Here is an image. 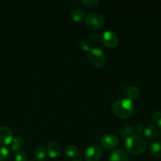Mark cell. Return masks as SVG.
Returning <instances> with one entry per match:
<instances>
[{
  "mask_svg": "<svg viewBox=\"0 0 161 161\" xmlns=\"http://www.w3.org/2000/svg\"><path fill=\"white\" fill-rule=\"evenodd\" d=\"M126 150L133 155L142 154L147 150L148 144L144 138L138 135H132L125 140Z\"/></svg>",
  "mask_w": 161,
  "mask_h": 161,
  "instance_id": "cell-1",
  "label": "cell"
},
{
  "mask_svg": "<svg viewBox=\"0 0 161 161\" xmlns=\"http://www.w3.org/2000/svg\"><path fill=\"white\" fill-rule=\"evenodd\" d=\"M28 160V156L23 151H20L16 153L14 161H27Z\"/></svg>",
  "mask_w": 161,
  "mask_h": 161,
  "instance_id": "cell-22",
  "label": "cell"
},
{
  "mask_svg": "<svg viewBox=\"0 0 161 161\" xmlns=\"http://www.w3.org/2000/svg\"><path fill=\"white\" fill-rule=\"evenodd\" d=\"M47 153L52 159L58 158L61 153V147L57 142H51L47 146Z\"/></svg>",
  "mask_w": 161,
  "mask_h": 161,
  "instance_id": "cell-10",
  "label": "cell"
},
{
  "mask_svg": "<svg viewBox=\"0 0 161 161\" xmlns=\"http://www.w3.org/2000/svg\"><path fill=\"white\" fill-rule=\"evenodd\" d=\"M85 25L91 31H97L102 28L105 22V19L102 14L92 13L88 14L84 19Z\"/></svg>",
  "mask_w": 161,
  "mask_h": 161,
  "instance_id": "cell-4",
  "label": "cell"
},
{
  "mask_svg": "<svg viewBox=\"0 0 161 161\" xmlns=\"http://www.w3.org/2000/svg\"><path fill=\"white\" fill-rule=\"evenodd\" d=\"M101 146L105 149L112 150L115 149L119 145V138L116 135L113 134H107V135L102 136L101 138Z\"/></svg>",
  "mask_w": 161,
  "mask_h": 161,
  "instance_id": "cell-7",
  "label": "cell"
},
{
  "mask_svg": "<svg viewBox=\"0 0 161 161\" xmlns=\"http://www.w3.org/2000/svg\"><path fill=\"white\" fill-rule=\"evenodd\" d=\"M152 119L154 124L161 128V111H157L153 114Z\"/></svg>",
  "mask_w": 161,
  "mask_h": 161,
  "instance_id": "cell-19",
  "label": "cell"
},
{
  "mask_svg": "<svg viewBox=\"0 0 161 161\" xmlns=\"http://www.w3.org/2000/svg\"><path fill=\"white\" fill-rule=\"evenodd\" d=\"M14 139L13 131L9 127L3 126L0 127V144L3 146L10 145Z\"/></svg>",
  "mask_w": 161,
  "mask_h": 161,
  "instance_id": "cell-8",
  "label": "cell"
},
{
  "mask_svg": "<svg viewBox=\"0 0 161 161\" xmlns=\"http://www.w3.org/2000/svg\"><path fill=\"white\" fill-rule=\"evenodd\" d=\"M144 127H142V124H138L136 125V129L135 130V131L136 132L137 134H143L144 132Z\"/></svg>",
  "mask_w": 161,
  "mask_h": 161,
  "instance_id": "cell-24",
  "label": "cell"
},
{
  "mask_svg": "<svg viewBox=\"0 0 161 161\" xmlns=\"http://www.w3.org/2000/svg\"><path fill=\"white\" fill-rule=\"evenodd\" d=\"M9 156V151L5 146H0V161L7 160Z\"/></svg>",
  "mask_w": 161,
  "mask_h": 161,
  "instance_id": "cell-18",
  "label": "cell"
},
{
  "mask_svg": "<svg viewBox=\"0 0 161 161\" xmlns=\"http://www.w3.org/2000/svg\"><path fill=\"white\" fill-rule=\"evenodd\" d=\"M72 161H82L81 160H78V159H76V160H72Z\"/></svg>",
  "mask_w": 161,
  "mask_h": 161,
  "instance_id": "cell-26",
  "label": "cell"
},
{
  "mask_svg": "<svg viewBox=\"0 0 161 161\" xmlns=\"http://www.w3.org/2000/svg\"><path fill=\"white\" fill-rule=\"evenodd\" d=\"M134 132H135V128H134L133 127H131V126H127V127H126L125 128L121 131V135H122V137H124V138H127V137L132 135V134H133Z\"/></svg>",
  "mask_w": 161,
  "mask_h": 161,
  "instance_id": "cell-20",
  "label": "cell"
},
{
  "mask_svg": "<svg viewBox=\"0 0 161 161\" xmlns=\"http://www.w3.org/2000/svg\"><path fill=\"white\" fill-rule=\"evenodd\" d=\"M143 134H144V136L146 137L148 141H153L158 136L159 130L155 126L149 125L145 128Z\"/></svg>",
  "mask_w": 161,
  "mask_h": 161,
  "instance_id": "cell-12",
  "label": "cell"
},
{
  "mask_svg": "<svg viewBox=\"0 0 161 161\" xmlns=\"http://www.w3.org/2000/svg\"><path fill=\"white\" fill-rule=\"evenodd\" d=\"M102 148L97 144H92L88 146L85 152V160L86 161H99L102 159Z\"/></svg>",
  "mask_w": 161,
  "mask_h": 161,
  "instance_id": "cell-6",
  "label": "cell"
},
{
  "mask_svg": "<svg viewBox=\"0 0 161 161\" xmlns=\"http://www.w3.org/2000/svg\"><path fill=\"white\" fill-rule=\"evenodd\" d=\"M90 63L97 69H102L106 64V55L100 48H92L88 53Z\"/></svg>",
  "mask_w": 161,
  "mask_h": 161,
  "instance_id": "cell-3",
  "label": "cell"
},
{
  "mask_svg": "<svg viewBox=\"0 0 161 161\" xmlns=\"http://www.w3.org/2000/svg\"><path fill=\"white\" fill-rule=\"evenodd\" d=\"M25 143V139L20 135H17L14 137L12 142L10 144V149L14 153H17L18 152L21 151V148Z\"/></svg>",
  "mask_w": 161,
  "mask_h": 161,
  "instance_id": "cell-11",
  "label": "cell"
},
{
  "mask_svg": "<svg viewBox=\"0 0 161 161\" xmlns=\"http://www.w3.org/2000/svg\"><path fill=\"white\" fill-rule=\"evenodd\" d=\"M80 46L82 48V50L84 51H90L91 50V46L89 41L87 39H83L80 41Z\"/></svg>",
  "mask_w": 161,
  "mask_h": 161,
  "instance_id": "cell-21",
  "label": "cell"
},
{
  "mask_svg": "<svg viewBox=\"0 0 161 161\" xmlns=\"http://www.w3.org/2000/svg\"><path fill=\"white\" fill-rule=\"evenodd\" d=\"M100 41L104 46L108 48H114L119 44L117 35L112 31H105L100 36Z\"/></svg>",
  "mask_w": 161,
  "mask_h": 161,
  "instance_id": "cell-5",
  "label": "cell"
},
{
  "mask_svg": "<svg viewBox=\"0 0 161 161\" xmlns=\"http://www.w3.org/2000/svg\"><path fill=\"white\" fill-rule=\"evenodd\" d=\"M149 152L154 157L161 158V141H157L151 144Z\"/></svg>",
  "mask_w": 161,
  "mask_h": 161,
  "instance_id": "cell-14",
  "label": "cell"
},
{
  "mask_svg": "<svg viewBox=\"0 0 161 161\" xmlns=\"http://www.w3.org/2000/svg\"><path fill=\"white\" fill-rule=\"evenodd\" d=\"M109 161H129V156L125 150L118 149L110 154Z\"/></svg>",
  "mask_w": 161,
  "mask_h": 161,
  "instance_id": "cell-9",
  "label": "cell"
},
{
  "mask_svg": "<svg viewBox=\"0 0 161 161\" xmlns=\"http://www.w3.org/2000/svg\"><path fill=\"white\" fill-rule=\"evenodd\" d=\"M82 3L88 7H94L100 3L99 0H83Z\"/></svg>",
  "mask_w": 161,
  "mask_h": 161,
  "instance_id": "cell-23",
  "label": "cell"
},
{
  "mask_svg": "<svg viewBox=\"0 0 161 161\" xmlns=\"http://www.w3.org/2000/svg\"><path fill=\"white\" fill-rule=\"evenodd\" d=\"M90 37H91V40H93L94 42H97V41L100 40V36H99L98 35H97V34H94V33L91 34Z\"/></svg>",
  "mask_w": 161,
  "mask_h": 161,
  "instance_id": "cell-25",
  "label": "cell"
},
{
  "mask_svg": "<svg viewBox=\"0 0 161 161\" xmlns=\"http://www.w3.org/2000/svg\"><path fill=\"white\" fill-rule=\"evenodd\" d=\"M70 16H71V18L72 19V20L75 22L82 21V20H83L85 17L84 13L79 9L72 10V12H71Z\"/></svg>",
  "mask_w": 161,
  "mask_h": 161,
  "instance_id": "cell-16",
  "label": "cell"
},
{
  "mask_svg": "<svg viewBox=\"0 0 161 161\" xmlns=\"http://www.w3.org/2000/svg\"><path fill=\"white\" fill-rule=\"evenodd\" d=\"M64 154L67 157L73 160H76L80 157V152L78 148L73 145H69L64 148Z\"/></svg>",
  "mask_w": 161,
  "mask_h": 161,
  "instance_id": "cell-13",
  "label": "cell"
},
{
  "mask_svg": "<svg viewBox=\"0 0 161 161\" xmlns=\"http://www.w3.org/2000/svg\"><path fill=\"white\" fill-rule=\"evenodd\" d=\"M127 99L130 101H135L136 99L138 98V97L140 96V90L138 86H130V88L128 89L127 92Z\"/></svg>",
  "mask_w": 161,
  "mask_h": 161,
  "instance_id": "cell-15",
  "label": "cell"
},
{
  "mask_svg": "<svg viewBox=\"0 0 161 161\" xmlns=\"http://www.w3.org/2000/svg\"><path fill=\"white\" fill-rule=\"evenodd\" d=\"M113 113L120 119H127L131 116L135 112L133 102L127 98L116 100L112 107Z\"/></svg>",
  "mask_w": 161,
  "mask_h": 161,
  "instance_id": "cell-2",
  "label": "cell"
},
{
  "mask_svg": "<svg viewBox=\"0 0 161 161\" xmlns=\"http://www.w3.org/2000/svg\"><path fill=\"white\" fill-rule=\"evenodd\" d=\"M35 157L39 161H43L44 159L47 157V150L43 146H39L35 150Z\"/></svg>",
  "mask_w": 161,
  "mask_h": 161,
  "instance_id": "cell-17",
  "label": "cell"
}]
</instances>
